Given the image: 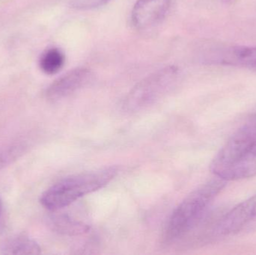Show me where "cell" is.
Instances as JSON below:
<instances>
[{"mask_svg":"<svg viewBox=\"0 0 256 255\" xmlns=\"http://www.w3.org/2000/svg\"><path fill=\"white\" fill-rule=\"evenodd\" d=\"M92 78L91 71L86 68H76L54 81L46 90L48 100H62L85 86Z\"/></svg>","mask_w":256,"mask_h":255,"instance_id":"cell-8","label":"cell"},{"mask_svg":"<svg viewBox=\"0 0 256 255\" xmlns=\"http://www.w3.org/2000/svg\"><path fill=\"white\" fill-rule=\"evenodd\" d=\"M172 0H138L132 11V22L138 30L153 28L165 18Z\"/></svg>","mask_w":256,"mask_h":255,"instance_id":"cell-7","label":"cell"},{"mask_svg":"<svg viewBox=\"0 0 256 255\" xmlns=\"http://www.w3.org/2000/svg\"><path fill=\"white\" fill-rule=\"evenodd\" d=\"M2 211V201L0 199V216H1Z\"/></svg>","mask_w":256,"mask_h":255,"instance_id":"cell-15","label":"cell"},{"mask_svg":"<svg viewBox=\"0 0 256 255\" xmlns=\"http://www.w3.org/2000/svg\"><path fill=\"white\" fill-rule=\"evenodd\" d=\"M256 230V195L228 211L216 223L215 232L220 236H236Z\"/></svg>","mask_w":256,"mask_h":255,"instance_id":"cell-6","label":"cell"},{"mask_svg":"<svg viewBox=\"0 0 256 255\" xmlns=\"http://www.w3.org/2000/svg\"><path fill=\"white\" fill-rule=\"evenodd\" d=\"M224 1H226L228 3H233L234 2V1H237V0H224Z\"/></svg>","mask_w":256,"mask_h":255,"instance_id":"cell-16","label":"cell"},{"mask_svg":"<svg viewBox=\"0 0 256 255\" xmlns=\"http://www.w3.org/2000/svg\"><path fill=\"white\" fill-rule=\"evenodd\" d=\"M18 151L14 149L0 151V169L6 166L12 160L16 158Z\"/></svg>","mask_w":256,"mask_h":255,"instance_id":"cell-13","label":"cell"},{"mask_svg":"<svg viewBox=\"0 0 256 255\" xmlns=\"http://www.w3.org/2000/svg\"><path fill=\"white\" fill-rule=\"evenodd\" d=\"M196 55L204 64L244 67L256 71V46H226L207 42L197 47Z\"/></svg>","mask_w":256,"mask_h":255,"instance_id":"cell-4","label":"cell"},{"mask_svg":"<svg viewBox=\"0 0 256 255\" xmlns=\"http://www.w3.org/2000/svg\"><path fill=\"white\" fill-rule=\"evenodd\" d=\"M3 255H39L40 247L31 238L26 236H16L9 238L1 246Z\"/></svg>","mask_w":256,"mask_h":255,"instance_id":"cell-10","label":"cell"},{"mask_svg":"<svg viewBox=\"0 0 256 255\" xmlns=\"http://www.w3.org/2000/svg\"><path fill=\"white\" fill-rule=\"evenodd\" d=\"M226 183L216 177L190 193L168 220L164 236L166 242H176L186 236L204 217L208 208L225 188Z\"/></svg>","mask_w":256,"mask_h":255,"instance_id":"cell-1","label":"cell"},{"mask_svg":"<svg viewBox=\"0 0 256 255\" xmlns=\"http://www.w3.org/2000/svg\"><path fill=\"white\" fill-rule=\"evenodd\" d=\"M256 175V145L224 169L218 178L226 181H240Z\"/></svg>","mask_w":256,"mask_h":255,"instance_id":"cell-9","label":"cell"},{"mask_svg":"<svg viewBox=\"0 0 256 255\" xmlns=\"http://www.w3.org/2000/svg\"><path fill=\"white\" fill-rule=\"evenodd\" d=\"M50 226L56 232L67 236L84 235L88 233L90 229L88 225L67 215H58L52 217Z\"/></svg>","mask_w":256,"mask_h":255,"instance_id":"cell-11","label":"cell"},{"mask_svg":"<svg viewBox=\"0 0 256 255\" xmlns=\"http://www.w3.org/2000/svg\"><path fill=\"white\" fill-rule=\"evenodd\" d=\"M178 75V69L174 66H168L149 75L128 93L124 109L134 112L153 104L171 90Z\"/></svg>","mask_w":256,"mask_h":255,"instance_id":"cell-3","label":"cell"},{"mask_svg":"<svg viewBox=\"0 0 256 255\" xmlns=\"http://www.w3.org/2000/svg\"><path fill=\"white\" fill-rule=\"evenodd\" d=\"M66 61L64 53L58 48H50L42 54L39 61L44 73L54 75L61 70Z\"/></svg>","mask_w":256,"mask_h":255,"instance_id":"cell-12","label":"cell"},{"mask_svg":"<svg viewBox=\"0 0 256 255\" xmlns=\"http://www.w3.org/2000/svg\"><path fill=\"white\" fill-rule=\"evenodd\" d=\"M117 173V167L111 166L64 178L42 195L40 204L48 211H60L80 198L103 188Z\"/></svg>","mask_w":256,"mask_h":255,"instance_id":"cell-2","label":"cell"},{"mask_svg":"<svg viewBox=\"0 0 256 255\" xmlns=\"http://www.w3.org/2000/svg\"><path fill=\"white\" fill-rule=\"evenodd\" d=\"M256 145V114L232 135L215 156L210 165L212 173L218 177Z\"/></svg>","mask_w":256,"mask_h":255,"instance_id":"cell-5","label":"cell"},{"mask_svg":"<svg viewBox=\"0 0 256 255\" xmlns=\"http://www.w3.org/2000/svg\"><path fill=\"white\" fill-rule=\"evenodd\" d=\"M110 0H78L76 5L84 8L100 7L108 3Z\"/></svg>","mask_w":256,"mask_h":255,"instance_id":"cell-14","label":"cell"}]
</instances>
